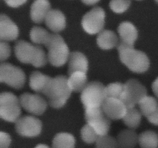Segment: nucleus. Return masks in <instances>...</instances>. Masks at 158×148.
<instances>
[{"label":"nucleus","instance_id":"obj_1","mask_svg":"<svg viewBox=\"0 0 158 148\" xmlns=\"http://www.w3.org/2000/svg\"><path fill=\"white\" fill-rule=\"evenodd\" d=\"M120 60L130 70L134 72H144L149 69L150 60L145 52L137 50L134 46L120 42L117 46Z\"/></svg>","mask_w":158,"mask_h":148},{"label":"nucleus","instance_id":"obj_2","mask_svg":"<svg viewBox=\"0 0 158 148\" xmlns=\"http://www.w3.org/2000/svg\"><path fill=\"white\" fill-rule=\"evenodd\" d=\"M68 79L65 76H56L51 78L43 93L47 97L49 105L53 108H61L66 104L71 95Z\"/></svg>","mask_w":158,"mask_h":148},{"label":"nucleus","instance_id":"obj_3","mask_svg":"<svg viewBox=\"0 0 158 148\" xmlns=\"http://www.w3.org/2000/svg\"><path fill=\"white\" fill-rule=\"evenodd\" d=\"M14 51L16 58L23 63H30L35 67H41L47 63V56L40 46H34L29 42L19 40L15 43Z\"/></svg>","mask_w":158,"mask_h":148},{"label":"nucleus","instance_id":"obj_4","mask_svg":"<svg viewBox=\"0 0 158 148\" xmlns=\"http://www.w3.org/2000/svg\"><path fill=\"white\" fill-rule=\"evenodd\" d=\"M45 46L48 49V60L52 66H62L69 60V47L61 35L51 33Z\"/></svg>","mask_w":158,"mask_h":148},{"label":"nucleus","instance_id":"obj_5","mask_svg":"<svg viewBox=\"0 0 158 148\" xmlns=\"http://www.w3.org/2000/svg\"><path fill=\"white\" fill-rule=\"evenodd\" d=\"M106 98V86L97 81L88 83L80 96L85 109L102 107Z\"/></svg>","mask_w":158,"mask_h":148},{"label":"nucleus","instance_id":"obj_6","mask_svg":"<svg viewBox=\"0 0 158 148\" xmlns=\"http://www.w3.org/2000/svg\"><path fill=\"white\" fill-rule=\"evenodd\" d=\"M21 114L20 100L15 94L3 92L0 95V117L8 122H16Z\"/></svg>","mask_w":158,"mask_h":148},{"label":"nucleus","instance_id":"obj_7","mask_svg":"<svg viewBox=\"0 0 158 148\" xmlns=\"http://www.w3.org/2000/svg\"><path fill=\"white\" fill-rule=\"evenodd\" d=\"M147 95V89L138 80L131 79L124 83V91L120 100L127 108L135 107Z\"/></svg>","mask_w":158,"mask_h":148},{"label":"nucleus","instance_id":"obj_8","mask_svg":"<svg viewBox=\"0 0 158 148\" xmlns=\"http://www.w3.org/2000/svg\"><path fill=\"white\" fill-rule=\"evenodd\" d=\"M85 120L99 136L107 135L110 128V119L106 115L103 108L85 109Z\"/></svg>","mask_w":158,"mask_h":148},{"label":"nucleus","instance_id":"obj_9","mask_svg":"<svg viewBox=\"0 0 158 148\" xmlns=\"http://www.w3.org/2000/svg\"><path fill=\"white\" fill-rule=\"evenodd\" d=\"M0 81L15 89H21L26 82V75L23 69L10 63L0 65Z\"/></svg>","mask_w":158,"mask_h":148},{"label":"nucleus","instance_id":"obj_10","mask_svg":"<svg viewBox=\"0 0 158 148\" xmlns=\"http://www.w3.org/2000/svg\"><path fill=\"white\" fill-rule=\"evenodd\" d=\"M105 12L99 6L93 8L82 18L81 24L85 32L94 35L103 30L105 24Z\"/></svg>","mask_w":158,"mask_h":148},{"label":"nucleus","instance_id":"obj_11","mask_svg":"<svg viewBox=\"0 0 158 148\" xmlns=\"http://www.w3.org/2000/svg\"><path fill=\"white\" fill-rule=\"evenodd\" d=\"M43 124L40 119L32 116H23L15 122V128L17 134L22 137H34L42 132Z\"/></svg>","mask_w":158,"mask_h":148},{"label":"nucleus","instance_id":"obj_12","mask_svg":"<svg viewBox=\"0 0 158 148\" xmlns=\"http://www.w3.org/2000/svg\"><path fill=\"white\" fill-rule=\"evenodd\" d=\"M19 100L23 109L35 115H42L48 106L46 100L39 94L24 92L20 96Z\"/></svg>","mask_w":158,"mask_h":148},{"label":"nucleus","instance_id":"obj_13","mask_svg":"<svg viewBox=\"0 0 158 148\" xmlns=\"http://www.w3.org/2000/svg\"><path fill=\"white\" fill-rule=\"evenodd\" d=\"M103 111L110 120L123 119L128 108L120 99L107 97L103 103Z\"/></svg>","mask_w":158,"mask_h":148},{"label":"nucleus","instance_id":"obj_14","mask_svg":"<svg viewBox=\"0 0 158 148\" xmlns=\"http://www.w3.org/2000/svg\"><path fill=\"white\" fill-rule=\"evenodd\" d=\"M19 35V28L7 15H0V39L2 41H12Z\"/></svg>","mask_w":158,"mask_h":148},{"label":"nucleus","instance_id":"obj_15","mask_svg":"<svg viewBox=\"0 0 158 148\" xmlns=\"http://www.w3.org/2000/svg\"><path fill=\"white\" fill-rule=\"evenodd\" d=\"M46 25L51 31L59 32L63 31L66 27V17L63 12L58 9H51L46 15Z\"/></svg>","mask_w":158,"mask_h":148},{"label":"nucleus","instance_id":"obj_16","mask_svg":"<svg viewBox=\"0 0 158 148\" xmlns=\"http://www.w3.org/2000/svg\"><path fill=\"white\" fill-rule=\"evenodd\" d=\"M69 75L76 72H83L86 73L88 70V60L86 56L80 52H71L69 57Z\"/></svg>","mask_w":158,"mask_h":148},{"label":"nucleus","instance_id":"obj_17","mask_svg":"<svg viewBox=\"0 0 158 148\" xmlns=\"http://www.w3.org/2000/svg\"><path fill=\"white\" fill-rule=\"evenodd\" d=\"M50 11L49 0H35L30 9V17L35 23H40L46 19V15Z\"/></svg>","mask_w":158,"mask_h":148},{"label":"nucleus","instance_id":"obj_18","mask_svg":"<svg viewBox=\"0 0 158 148\" xmlns=\"http://www.w3.org/2000/svg\"><path fill=\"white\" fill-rule=\"evenodd\" d=\"M119 35L121 42L131 46H134V43L138 37L137 28L130 22H123L118 26Z\"/></svg>","mask_w":158,"mask_h":148},{"label":"nucleus","instance_id":"obj_19","mask_svg":"<svg viewBox=\"0 0 158 148\" xmlns=\"http://www.w3.org/2000/svg\"><path fill=\"white\" fill-rule=\"evenodd\" d=\"M97 43L102 49L108 50L118 46L119 40L115 32L108 29H103L98 33Z\"/></svg>","mask_w":158,"mask_h":148},{"label":"nucleus","instance_id":"obj_20","mask_svg":"<svg viewBox=\"0 0 158 148\" xmlns=\"http://www.w3.org/2000/svg\"><path fill=\"white\" fill-rule=\"evenodd\" d=\"M51 78L52 77L45 75L39 71H34L29 76V86L32 90L43 93Z\"/></svg>","mask_w":158,"mask_h":148},{"label":"nucleus","instance_id":"obj_21","mask_svg":"<svg viewBox=\"0 0 158 148\" xmlns=\"http://www.w3.org/2000/svg\"><path fill=\"white\" fill-rule=\"evenodd\" d=\"M137 133L133 129L122 130L117 136V143L120 148H134L138 143Z\"/></svg>","mask_w":158,"mask_h":148},{"label":"nucleus","instance_id":"obj_22","mask_svg":"<svg viewBox=\"0 0 158 148\" xmlns=\"http://www.w3.org/2000/svg\"><path fill=\"white\" fill-rule=\"evenodd\" d=\"M68 83L71 90L75 92H83L87 86V76L85 72H76L69 75Z\"/></svg>","mask_w":158,"mask_h":148},{"label":"nucleus","instance_id":"obj_23","mask_svg":"<svg viewBox=\"0 0 158 148\" xmlns=\"http://www.w3.org/2000/svg\"><path fill=\"white\" fill-rule=\"evenodd\" d=\"M76 139L69 133H59L52 140V148H75Z\"/></svg>","mask_w":158,"mask_h":148},{"label":"nucleus","instance_id":"obj_24","mask_svg":"<svg viewBox=\"0 0 158 148\" xmlns=\"http://www.w3.org/2000/svg\"><path fill=\"white\" fill-rule=\"evenodd\" d=\"M138 143L141 148H157L158 134L154 131H144L139 135Z\"/></svg>","mask_w":158,"mask_h":148},{"label":"nucleus","instance_id":"obj_25","mask_svg":"<svg viewBox=\"0 0 158 148\" xmlns=\"http://www.w3.org/2000/svg\"><path fill=\"white\" fill-rule=\"evenodd\" d=\"M141 112L139 111L137 108H128L123 121L127 126L131 129H136L138 127L141 121Z\"/></svg>","mask_w":158,"mask_h":148},{"label":"nucleus","instance_id":"obj_26","mask_svg":"<svg viewBox=\"0 0 158 148\" xmlns=\"http://www.w3.org/2000/svg\"><path fill=\"white\" fill-rule=\"evenodd\" d=\"M141 113L146 117L158 109V102L157 99L151 96H146L138 103Z\"/></svg>","mask_w":158,"mask_h":148},{"label":"nucleus","instance_id":"obj_27","mask_svg":"<svg viewBox=\"0 0 158 148\" xmlns=\"http://www.w3.org/2000/svg\"><path fill=\"white\" fill-rule=\"evenodd\" d=\"M50 34L46 29L40 27V26H34L31 29L30 33V39L32 41V43L35 44H46L47 41L49 40Z\"/></svg>","mask_w":158,"mask_h":148},{"label":"nucleus","instance_id":"obj_28","mask_svg":"<svg viewBox=\"0 0 158 148\" xmlns=\"http://www.w3.org/2000/svg\"><path fill=\"white\" fill-rule=\"evenodd\" d=\"M124 91V84L121 83H110L106 86V93L107 97L121 99Z\"/></svg>","mask_w":158,"mask_h":148},{"label":"nucleus","instance_id":"obj_29","mask_svg":"<svg viewBox=\"0 0 158 148\" xmlns=\"http://www.w3.org/2000/svg\"><path fill=\"white\" fill-rule=\"evenodd\" d=\"M81 137L84 142L87 143H92L97 142L100 136L98 135L95 130L89 124H86L83 126L80 131Z\"/></svg>","mask_w":158,"mask_h":148},{"label":"nucleus","instance_id":"obj_30","mask_svg":"<svg viewBox=\"0 0 158 148\" xmlns=\"http://www.w3.org/2000/svg\"><path fill=\"white\" fill-rule=\"evenodd\" d=\"M97 148H118L119 145L115 138L109 135L100 136L96 142Z\"/></svg>","mask_w":158,"mask_h":148},{"label":"nucleus","instance_id":"obj_31","mask_svg":"<svg viewBox=\"0 0 158 148\" xmlns=\"http://www.w3.org/2000/svg\"><path fill=\"white\" fill-rule=\"evenodd\" d=\"M131 0H110V8L115 13H123L130 8Z\"/></svg>","mask_w":158,"mask_h":148},{"label":"nucleus","instance_id":"obj_32","mask_svg":"<svg viewBox=\"0 0 158 148\" xmlns=\"http://www.w3.org/2000/svg\"><path fill=\"white\" fill-rule=\"evenodd\" d=\"M11 53V47L6 42L0 43V60L2 62L8 59Z\"/></svg>","mask_w":158,"mask_h":148},{"label":"nucleus","instance_id":"obj_33","mask_svg":"<svg viewBox=\"0 0 158 148\" xmlns=\"http://www.w3.org/2000/svg\"><path fill=\"white\" fill-rule=\"evenodd\" d=\"M12 142L10 135L7 133H0V148H9Z\"/></svg>","mask_w":158,"mask_h":148},{"label":"nucleus","instance_id":"obj_34","mask_svg":"<svg viewBox=\"0 0 158 148\" xmlns=\"http://www.w3.org/2000/svg\"><path fill=\"white\" fill-rule=\"evenodd\" d=\"M27 0H4L5 2L10 7L16 8L26 2Z\"/></svg>","mask_w":158,"mask_h":148},{"label":"nucleus","instance_id":"obj_35","mask_svg":"<svg viewBox=\"0 0 158 148\" xmlns=\"http://www.w3.org/2000/svg\"><path fill=\"white\" fill-rule=\"evenodd\" d=\"M148 120L150 123H151L152 124L157 125L158 126V109L156 111H154L153 113H151V115L148 116Z\"/></svg>","mask_w":158,"mask_h":148},{"label":"nucleus","instance_id":"obj_36","mask_svg":"<svg viewBox=\"0 0 158 148\" xmlns=\"http://www.w3.org/2000/svg\"><path fill=\"white\" fill-rule=\"evenodd\" d=\"M152 89L153 91H154L155 96L157 97V98L158 99V77L154 80V83H153Z\"/></svg>","mask_w":158,"mask_h":148},{"label":"nucleus","instance_id":"obj_37","mask_svg":"<svg viewBox=\"0 0 158 148\" xmlns=\"http://www.w3.org/2000/svg\"><path fill=\"white\" fill-rule=\"evenodd\" d=\"M81 1L87 6H93V5H95L96 3L98 2L100 0H81Z\"/></svg>","mask_w":158,"mask_h":148},{"label":"nucleus","instance_id":"obj_38","mask_svg":"<svg viewBox=\"0 0 158 148\" xmlns=\"http://www.w3.org/2000/svg\"><path fill=\"white\" fill-rule=\"evenodd\" d=\"M35 148H50L48 145L46 144H43V143H40V144H38L37 146H35Z\"/></svg>","mask_w":158,"mask_h":148},{"label":"nucleus","instance_id":"obj_39","mask_svg":"<svg viewBox=\"0 0 158 148\" xmlns=\"http://www.w3.org/2000/svg\"><path fill=\"white\" fill-rule=\"evenodd\" d=\"M155 2H157V4H158V0H155Z\"/></svg>","mask_w":158,"mask_h":148}]
</instances>
